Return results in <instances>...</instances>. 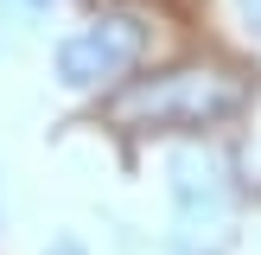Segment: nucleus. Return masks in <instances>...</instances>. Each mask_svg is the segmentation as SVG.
Segmentation results:
<instances>
[{
    "mask_svg": "<svg viewBox=\"0 0 261 255\" xmlns=\"http://www.w3.org/2000/svg\"><path fill=\"white\" fill-rule=\"evenodd\" d=\"M166 185H172V204L185 223H223L229 198H236V178H229L223 153H204V147H178L166 160Z\"/></svg>",
    "mask_w": 261,
    "mask_h": 255,
    "instance_id": "3",
    "label": "nucleus"
},
{
    "mask_svg": "<svg viewBox=\"0 0 261 255\" xmlns=\"http://www.w3.org/2000/svg\"><path fill=\"white\" fill-rule=\"evenodd\" d=\"M153 26L140 13H102V19L76 26L51 45V70H58L64 89H109L115 76H127L140 58H147Z\"/></svg>",
    "mask_w": 261,
    "mask_h": 255,
    "instance_id": "2",
    "label": "nucleus"
},
{
    "mask_svg": "<svg viewBox=\"0 0 261 255\" xmlns=\"http://www.w3.org/2000/svg\"><path fill=\"white\" fill-rule=\"evenodd\" d=\"M236 13H242V26L261 38V0H236Z\"/></svg>",
    "mask_w": 261,
    "mask_h": 255,
    "instance_id": "4",
    "label": "nucleus"
},
{
    "mask_svg": "<svg viewBox=\"0 0 261 255\" xmlns=\"http://www.w3.org/2000/svg\"><path fill=\"white\" fill-rule=\"evenodd\" d=\"M249 102V83L211 64H172V70L134 76L127 89H115L109 115L121 128H153V134H178V128H217Z\"/></svg>",
    "mask_w": 261,
    "mask_h": 255,
    "instance_id": "1",
    "label": "nucleus"
},
{
    "mask_svg": "<svg viewBox=\"0 0 261 255\" xmlns=\"http://www.w3.org/2000/svg\"><path fill=\"white\" fill-rule=\"evenodd\" d=\"M45 255H83V242H76V236H58V242H51Z\"/></svg>",
    "mask_w": 261,
    "mask_h": 255,
    "instance_id": "5",
    "label": "nucleus"
}]
</instances>
